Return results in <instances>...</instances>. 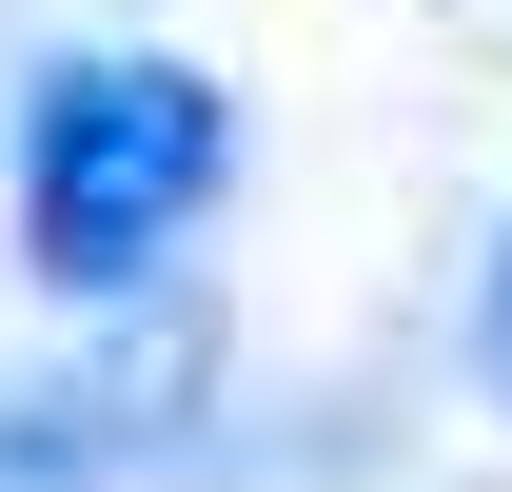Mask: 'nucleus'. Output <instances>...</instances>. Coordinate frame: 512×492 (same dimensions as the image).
Returning <instances> with one entry per match:
<instances>
[{"mask_svg":"<svg viewBox=\"0 0 512 492\" xmlns=\"http://www.w3.org/2000/svg\"><path fill=\"white\" fill-rule=\"evenodd\" d=\"M0 178H20V276L99 315V296H138V276L237 197V79L158 60V40H79V60L20 79Z\"/></svg>","mask_w":512,"mask_h":492,"instance_id":"nucleus-1","label":"nucleus"},{"mask_svg":"<svg viewBox=\"0 0 512 492\" xmlns=\"http://www.w3.org/2000/svg\"><path fill=\"white\" fill-rule=\"evenodd\" d=\"M434 40H453V60H493V79H512V0H434Z\"/></svg>","mask_w":512,"mask_h":492,"instance_id":"nucleus-3","label":"nucleus"},{"mask_svg":"<svg viewBox=\"0 0 512 492\" xmlns=\"http://www.w3.org/2000/svg\"><path fill=\"white\" fill-rule=\"evenodd\" d=\"M473 394L512 414V217H493V256H473Z\"/></svg>","mask_w":512,"mask_h":492,"instance_id":"nucleus-2","label":"nucleus"}]
</instances>
